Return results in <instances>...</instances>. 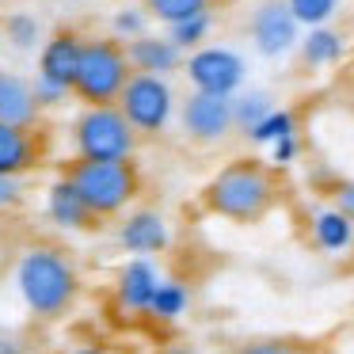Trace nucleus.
<instances>
[{"label":"nucleus","mask_w":354,"mask_h":354,"mask_svg":"<svg viewBox=\"0 0 354 354\" xmlns=\"http://www.w3.org/2000/svg\"><path fill=\"white\" fill-rule=\"evenodd\" d=\"M12 286L35 320H62L80 301V270L57 244H27L16 255Z\"/></svg>","instance_id":"f257e3e1"},{"label":"nucleus","mask_w":354,"mask_h":354,"mask_svg":"<svg viewBox=\"0 0 354 354\" xmlns=\"http://www.w3.org/2000/svg\"><path fill=\"white\" fill-rule=\"evenodd\" d=\"M202 202L214 217H225V221H236V225H255L274 209L278 187L270 168H263V160H232L206 183Z\"/></svg>","instance_id":"f03ea898"},{"label":"nucleus","mask_w":354,"mask_h":354,"mask_svg":"<svg viewBox=\"0 0 354 354\" xmlns=\"http://www.w3.org/2000/svg\"><path fill=\"white\" fill-rule=\"evenodd\" d=\"M62 176L77 187L84 206L92 209L100 221L103 217L130 214L138 194H141L138 160H77V156H73Z\"/></svg>","instance_id":"7ed1b4c3"},{"label":"nucleus","mask_w":354,"mask_h":354,"mask_svg":"<svg viewBox=\"0 0 354 354\" xmlns=\"http://www.w3.org/2000/svg\"><path fill=\"white\" fill-rule=\"evenodd\" d=\"M130 73H133L130 57H126V46L118 39H111V35L84 39L77 80H73V95H77L84 107H107V103H118Z\"/></svg>","instance_id":"20e7f679"},{"label":"nucleus","mask_w":354,"mask_h":354,"mask_svg":"<svg viewBox=\"0 0 354 354\" xmlns=\"http://www.w3.org/2000/svg\"><path fill=\"white\" fill-rule=\"evenodd\" d=\"M73 149L77 160H133L141 138L122 118L115 103L107 107H84L73 118Z\"/></svg>","instance_id":"39448f33"},{"label":"nucleus","mask_w":354,"mask_h":354,"mask_svg":"<svg viewBox=\"0 0 354 354\" xmlns=\"http://www.w3.org/2000/svg\"><path fill=\"white\" fill-rule=\"evenodd\" d=\"M115 107L122 111V118L133 126L138 138H153V133L168 130V122L176 118V92H171V84L164 77L130 73Z\"/></svg>","instance_id":"423d86ee"},{"label":"nucleus","mask_w":354,"mask_h":354,"mask_svg":"<svg viewBox=\"0 0 354 354\" xmlns=\"http://www.w3.org/2000/svg\"><path fill=\"white\" fill-rule=\"evenodd\" d=\"M187 80H191L194 92H206V95H221V100H232L240 92L248 77V65L236 50L229 46H202L194 50L191 57L183 62Z\"/></svg>","instance_id":"0eeeda50"},{"label":"nucleus","mask_w":354,"mask_h":354,"mask_svg":"<svg viewBox=\"0 0 354 354\" xmlns=\"http://www.w3.org/2000/svg\"><path fill=\"white\" fill-rule=\"evenodd\" d=\"M179 122L183 133L198 145H217L232 133V100L221 95H206V92H191L179 103Z\"/></svg>","instance_id":"6e6552de"},{"label":"nucleus","mask_w":354,"mask_h":354,"mask_svg":"<svg viewBox=\"0 0 354 354\" xmlns=\"http://www.w3.org/2000/svg\"><path fill=\"white\" fill-rule=\"evenodd\" d=\"M297 19L286 8V0H263L259 8L252 12V42L263 57H286L297 46Z\"/></svg>","instance_id":"1a4fd4ad"},{"label":"nucleus","mask_w":354,"mask_h":354,"mask_svg":"<svg viewBox=\"0 0 354 354\" xmlns=\"http://www.w3.org/2000/svg\"><path fill=\"white\" fill-rule=\"evenodd\" d=\"M115 240H118V248H122V252L153 259V255H160L164 248L171 244V229H168V221H164V214H156V209L141 206V209H130V214H122Z\"/></svg>","instance_id":"9d476101"},{"label":"nucleus","mask_w":354,"mask_h":354,"mask_svg":"<svg viewBox=\"0 0 354 354\" xmlns=\"http://www.w3.org/2000/svg\"><path fill=\"white\" fill-rule=\"evenodd\" d=\"M160 267L156 259H145V255H130V259L118 267L115 274V301L122 313L133 316H149V301H153L156 286H160Z\"/></svg>","instance_id":"9b49d317"},{"label":"nucleus","mask_w":354,"mask_h":354,"mask_svg":"<svg viewBox=\"0 0 354 354\" xmlns=\"http://www.w3.org/2000/svg\"><path fill=\"white\" fill-rule=\"evenodd\" d=\"M80 50H84V39L69 27L54 31L46 42L39 46V73L35 77L54 80L57 88L73 92V80H77V65H80Z\"/></svg>","instance_id":"f8f14e48"},{"label":"nucleus","mask_w":354,"mask_h":354,"mask_svg":"<svg viewBox=\"0 0 354 354\" xmlns=\"http://www.w3.org/2000/svg\"><path fill=\"white\" fill-rule=\"evenodd\" d=\"M42 206H46L50 225L62 229V232H92V229H100V217L84 206V198H80L77 187H73L65 176L50 179L46 202H42Z\"/></svg>","instance_id":"ddd939ff"},{"label":"nucleus","mask_w":354,"mask_h":354,"mask_svg":"<svg viewBox=\"0 0 354 354\" xmlns=\"http://www.w3.org/2000/svg\"><path fill=\"white\" fill-rule=\"evenodd\" d=\"M46 141L39 130H24V126H4L0 122V176H31L42 164Z\"/></svg>","instance_id":"4468645a"},{"label":"nucleus","mask_w":354,"mask_h":354,"mask_svg":"<svg viewBox=\"0 0 354 354\" xmlns=\"http://www.w3.org/2000/svg\"><path fill=\"white\" fill-rule=\"evenodd\" d=\"M126 46V57H130V69L133 73H149V77H164L168 73L183 69V50L176 42H168V35H141L133 42H122Z\"/></svg>","instance_id":"2eb2a0df"},{"label":"nucleus","mask_w":354,"mask_h":354,"mask_svg":"<svg viewBox=\"0 0 354 354\" xmlns=\"http://www.w3.org/2000/svg\"><path fill=\"white\" fill-rule=\"evenodd\" d=\"M39 103H35L31 80L12 69H0V122L4 126H24L39 130Z\"/></svg>","instance_id":"dca6fc26"},{"label":"nucleus","mask_w":354,"mask_h":354,"mask_svg":"<svg viewBox=\"0 0 354 354\" xmlns=\"http://www.w3.org/2000/svg\"><path fill=\"white\" fill-rule=\"evenodd\" d=\"M187 308H191V286L183 278H160L153 301H149V316L160 324H176L187 316Z\"/></svg>","instance_id":"f3484780"},{"label":"nucleus","mask_w":354,"mask_h":354,"mask_svg":"<svg viewBox=\"0 0 354 354\" xmlns=\"http://www.w3.org/2000/svg\"><path fill=\"white\" fill-rule=\"evenodd\" d=\"M313 236L324 252H343V248L354 244V221L343 217L335 206H324L313 217Z\"/></svg>","instance_id":"a211bd4d"},{"label":"nucleus","mask_w":354,"mask_h":354,"mask_svg":"<svg viewBox=\"0 0 354 354\" xmlns=\"http://www.w3.org/2000/svg\"><path fill=\"white\" fill-rule=\"evenodd\" d=\"M346 42L339 31H328V27H313L308 31V39L301 42V62L308 65V69H324V65H335L339 57H343Z\"/></svg>","instance_id":"6ab92c4d"},{"label":"nucleus","mask_w":354,"mask_h":354,"mask_svg":"<svg viewBox=\"0 0 354 354\" xmlns=\"http://www.w3.org/2000/svg\"><path fill=\"white\" fill-rule=\"evenodd\" d=\"M217 0H141L145 16L160 19L164 27L171 24H183V19H194V16H209Z\"/></svg>","instance_id":"aec40b11"},{"label":"nucleus","mask_w":354,"mask_h":354,"mask_svg":"<svg viewBox=\"0 0 354 354\" xmlns=\"http://www.w3.org/2000/svg\"><path fill=\"white\" fill-rule=\"evenodd\" d=\"M274 111V100H270L267 92H240L232 95V130H252L255 122H263V118Z\"/></svg>","instance_id":"412c9836"},{"label":"nucleus","mask_w":354,"mask_h":354,"mask_svg":"<svg viewBox=\"0 0 354 354\" xmlns=\"http://www.w3.org/2000/svg\"><path fill=\"white\" fill-rule=\"evenodd\" d=\"M248 138L255 141V145H274V141H282V138H297V118L290 115V111H282V107H274L263 122H255L252 130H248Z\"/></svg>","instance_id":"4be33fe9"},{"label":"nucleus","mask_w":354,"mask_h":354,"mask_svg":"<svg viewBox=\"0 0 354 354\" xmlns=\"http://www.w3.org/2000/svg\"><path fill=\"white\" fill-rule=\"evenodd\" d=\"M4 39L27 54V50H35L42 42V24L31 12H8V16H4Z\"/></svg>","instance_id":"5701e85b"},{"label":"nucleus","mask_w":354,"mask_h":354,"mask_svg":"<svg viewBox=\"0 0 354 354\" xmlns=\"http://www.w3.org/2000/svg\"><path fill=\"white\" fill-rule=\"evenodd\" d=\"M214 31V16H194V19H183V24H171L168 27V42H176L179 50H202Z\"/></svg>","instance_id":"b1692460"},{"label":"nucleus","mask_w":354,"mask_h":354,"mask_svg":"<svg viewBox=\"0 0 354 354\" xmlns=\"http://www.w3.org/2000/svg\"><path fill=\"white\" fill-rule=\"evenodd\" d=\"M145 24H149V16H145L141 4H122V8L111 16V39L133 42V39H141V35H149Z\"/></svg>","instance_id":"393cba45"},{"label":"nucleus","mask_w":354,"mask_h":354,"mask_svg":"<svg viewBox=\"0 0 354 354\" xmlns=\"http://www.w3.org/2000/svg\"><path fill=\"white\" fill-rule=\"evenodd\" d=\"M339 0H286V8L293 12V19L305 27H324L331 19Z\"/></svg>","instance_id":"a878e982"},{"label":"nucleus","mask_w":354,"mask_h":354,"mask_svg":"<svg viewBox=\"0 0 354 354\" xmlns=\"http://www.w3.org/2000/svg\"><path fill=\"white\" fill-rule=\"evenodd\" d=\"M232 354H308V346L293 343V339L267 335V339H248V343H240Z\"/></svg>","instance_id":"bb28decb"},{"label":"nucleus","mask_w":354,"mask_h":354,"mask_svg":"<svg viewBox=\"0 0 354 354\" xmlns=\"http://www.w3.org/2000/svg\"><path fill=\"white\" fill-rule=\"evenodd\" d=\"M27 202V183L24 176H0V214H12Z\"/></svg>","instance_id":"cd10ccee"},{"label":"nucleus","mask_w":354,"mask_h":354,"mask_svg":"<svg viewBox=\"0 0 354 354\" xmlns=\"http://www.w3.org/2000/svg\"><path fill=\"white\" fill-rule=\"evenodd\" d=\"M31 92H35L39 111H54V107H62V103L73 95V92H65V88H57L54 80H42V77H31Z\"/></svg>","instance_id":"c85d7f7f"},{"label":"nucleus","mask_w":354,"mask_h":354,"mask_svg":"<svg viewBox=\"0 0 354 354\" xmlns=\"http://www.w3.org/2000/svg\"><path fill=\"white\" fill-rule=\"evenodd\" d=\"M297 153H301L297 138H282V141H274V145H270V164L286 168V164H293V160H297Z\"/></svg>","instance_id":"c756f323"},{"label":"nucleus","mask_w":354,"mask_h":354,"mask_svg":"<svg viewBox=\"0 0 354 354\" xmlns=\"http://www.w3.org/2000/svg\"><path fill=\"white\" fill-rule=\"evenodd\" d=\"M331 206H335L343 217H351V221H354V179H346V183L335 187V194H331Z\"/></svg>","instance_id":"7c9ffc66"},{"label":"nucleus","mask_w":354,"mask_h":354,"mask_svg":"<svg viewBox=\"0 0 354 354\" xmlns=\"http://www.w3.org/2000/svg\"><path fill=\"white\" fill-rule=\"evenodd\" d=\"M0 354H27V346L16 331H0Z\"/></svg>","instance_id":"2f4dec72"},{"label":"nucleus","mask_w":354,"mask_h":354,"mask_svg":"<svg viewBox=\"0 0 354 354\" xmlns=\"http://www.w3.org/2000/svg\"><path fill=\"white\" fill-rule=\"evenodd\" d=\"M62 354H103L100 346H73V351H62Z\"/></svg>","instance_id":"473e14b6"},{"label":"nucleus","mask_w":354,"mask_h":354,"mask_svg":"<svg viewBox=\"0 0 354 354\" xmlns=\"http://www.w3.org/2000/svg\"><path fill=\"white\" fill-rule=\"evenodd\" d=\"M160 354H194V351H187V346H164Z\"/></svg>","instance_id":"72a5a7b5"}]
</instances>
